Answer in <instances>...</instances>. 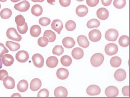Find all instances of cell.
<instances>
[{
  "label": "cell",
  "instance_id": "obj_25",
  "mask_svg": "<svg viewBox=\"0 0 130 98\" xmlns=\"http://www.w3.org/2000/svg\"><path fill=\"white\" fill-rule=\"evenodd\" d=\"M43 11L42 7L38 4L34 5L31 10V12L32 15L36 17H39L41 15Z\"/></svg>",
  "mask_w": 130,
  "mask_h": 98
},
{
  "label": "cell",
  "instance_id": "obj_38",
  "mask_svg": "<svg viewBox=\"0 0 130 98\" xmlns=\"http://www.w3.org/2000/svg\"><path fill=\"white\" fill-rule=\"evenodd\" d=\"M15 21L17 25L18 26H21L24 25L25 23V20L23 16L18 15L15 18Z\"/></svg>",
  "mask_w": 130,
  "mask_h": 98
},
{
  "label": "cell",
  "instance_id": "obj_44",
  "mask_svg": "<svg viewBox=\"0 0 130 98\" xmlns=\"http://www.w3.org/2000/svg\"><path fill=\"white\" fill-rule=\"evenodd\" d=\"M8 76L9 74L6 70H0V80L1 81H3L4 77Z\"/></svg>",
  "mask_w": 130,
  "mask_h": 98
},
{
  "label": "cell",
  "instance_id": "obj_6",
  "mask_svg": "<svg viewBox=\"0 0 130 98\" xmlns=\"http://www.w3.org/2000/svg\"><path fill=\"white\" fill-rule=\"evenodd\" d=\"M32 61L33 64L36 67L41 68L44 64V57L43 56L39 54H36L32 56Z\"/></svg>",
  "mask_w": 130,
  "mask_h": 98
},
{
  "label": "cell",
  "instance_id": "obj_53",
  "mask_svg": "<svg viewBox=\"0 0 130 98\" xmlns=\"http://www.w3.org/2000/svg\"><path fill=\"white\" fill-rule=\"evenodd\" d=\"M7 0H0V1L1 2H5L7 1Z\"/></svg>",
  "mask_w": 130,
  "mask_h": 98
},
{
  "label": "cell",
  "instance_id": "obj_30",
  "mask_svg": "<svg viewBox=\"0 0 130 98\" xmlns=\"http://www.w3.org/2000/svg\"><path fill=\"white\" fill-rule=\"evenodd\" d=\"M86 25L89 29L97 28L100 25V22L96 19H92L87 22Z\"/></svg>",
  "mask_w": 130,
  "mask_h": 98
},
{
  "label": "cell",
  "instance_id": "obj_36",
  "mask_svg": "<svg viewBox=\"0 0 130 98\" xmlns=\"http://www.w3.org/2000/svg\"><path fill=\"white\" fill-rule=\"evenodd\" d=\"M64 52V48L61 45H56L52 50L53 54L56 55L58 56H60L63 54Z\"/></svg>",
  "mask_w": 130,
  "mask_h": 98
},
{
  "label": "cell",
  "instance_id": "obj_27",
  "mask_svg": "<svg viewBox=\"0 0 130 98\" xmlns=\"http://www.w3.org/2000/svg\"><path fill=\"white\" fill-rule=\"evenodd\" d=\"M6 45L12 51H16L20 48L19 44L11 41H7L6 42Z\"/></svg>",
  "mask_w": 130,
  "mask_h": 98
},
{
  "label": "cell",
  "instance_id": "obj_13",
  "mask_svg": "<svg viewBox=\"0 0 130 98\" xmlns=\"http://www.w3.org/2000/svg\"><path fill=\"white\" fill-rule=\"evenodd\" d=\"M127 74L125 71L123 69H119L115 72L114 77L117 81L119 82L123 81L125 79Z\"/></svg>",
  "mask_w": 130,
  "mask_h": 98
},
{
  "label": "cell",
  "instance_id": "obj_42",
  "mask_svg": "<svg viewBox=\"0 0 130 98\" xmlns=\"http://www.w3.org/2000/svg\"><path fill=\"white\" fill-rule=\"evenodd\" d=\"M9 52V50L5 47L4 45L0 43V57H2L4 54Z\"/></svg>",
  "mask_w": 130,
  "mask_h": 98
},
{
  "label": "cell",
  "instance_id": "obj_40",
  "mask_svg": "<svg viewBox=\"0 0 130 98\" xmlns=\"http://www.w3.org/2000/svg\"><path fill=\"white\" fill-rule=\"evenodd\" d=\"M17 29L19 32L21 34H24L26 33L28 31V26L26 23H25L24 25L19 26L17 25Z\"/></svg>",
  "mask_w": 130,
  "mask_h": 98
},
{
  "label": "cell",
  "instance_id": "obj_24",
  "mask_svg": "<svg viewBox=\"0 0 130 98\" xmlns=\"http://www.w3.org/2000/svg\"><path fill=\"white\" fill-rule=\"evenodd\" d=\"M29 84L28 82L25 80H20L17 85L18 90L21 92H26L28 88Z\"/></svg>",
  "mask_w": 130,
  "mask_h": 98
},
{
  "label": "cell",
  "instance_id": "obj_45",
  "mask_svg": "<svg viewBox=\"0 0 130 98\" xmlns=\"http://www.w3.org/2000/svg\"><path fill=\"white\" fill-rule=\"evenodd\" d=\"M59 3L62 6L67 7L71 4V0H59Z\"/></svg>",
  "mask_w": 130,
  "mask_h": 98
},
{
  "label": "cell",
  "instance_id": "obj_49",
  "mask_svg": "<svg viewBox=\"0 0 130 98\" xmlns=\"http://www.w3.org/2000/svg\"><path fill=\"white\" fill-rule=\"evenodd\" d=\"M11 97H21V96L20 95V94L19 93H14L13 95H12Z\"/></svg>",
  "mask_w": 130,
  "mask_h": 98
},
{
  "label": "cell",
  "instance_id": "obj_34",
  "mask_svg": "<svg viewBox=\"0 0 130 98\" xmlns=\"http://www.w3.org/2000/svg\"><path fill=\"white\" fill-rule=\"evenodd\" d=\"M126 4V0H114L113 2L114 7L119 9L124 8Z\"/></svg>",
  "mask_w": 130,
  "mask_h": 98
},
{
  "label": "cell",
  "instance_id": "obj_41",
  "mask_svg": "<svg viewBox=\"0 0 130 98\" xmlns=\"http://www.w3.org/2000/svg\"><path fill=\"white\" fill-rule=\"evenodd\" d=\"M49 92L48 90L46 89H43L40 90L38 93V97H48Z\"/></svg>",
  "mask_w": 130,
  "mask_h": 98
},
{
  "label": "cell",
  "instance_id": "obj_35",
  "mask_svg": "<svg viewBox=\"0 0 130 98\" xmlns=\"http://www.w3.org/2000/svg\"><path fill=\"white\" fill-rule=\"evenodd\" d=\"M76 24L74 21L70 20L68 21L65 24V28L68 31H72L75 29Z\"/></svg>",
  "mask_w": 130,
  "mask_h": 98
},
{
  "label": "cell",
  "instance_id": "obj_39",
  "mask_svg": "<svg viewBox=\"0 0 130 98\" xmlns=\"http://www.w3.org/2000/svg\"><path fill=\"white\" fill-rule=\"evenodd\" d=\"M51 22L50 19L46 17L40 18L39 21V24L43 26H47L50 24Z\"/></svg>",
  "mask_w": 130,
  "mask_h": 98
},
{
  "label": "cell",
  "instance_id": "obj_5",
  "mask_svg": "<svg viewBox=\"0 0 130 98\" xmlns=\"http://www.w3.org/2000/svg\"><path fill=\"white\" fill-rule=\"evenodd\" d=\"M16 59L18 62L25 63L28 60L29 55L26 51H20L17 52L16 55Z\"/></svg>",
  "mask_w": 130,
  "mask_h": 98
},
{
  "label": "cell",
  "instance_id": "obj_17",
  "mask_svg": "<svg viewBox=\"0 0 130 98\" xmlns=\"http://www.w3.org/2000/svg\"><path fill=\"white\" fill-rule=\"evenodd\" d=\"M57 77L61 80L66 79L69 75V73L67 69L61 68H59L57 71Z\"/></svg>",
  "mask_w": 130,
  "mask_h": 98
},
{
  "label": "cell",
  "instance_id": "obj_28",
  "mask_svg": "<svg viewBox=\"0 0 130 98\" xmlns=\"http://www.w3.org/2000/svg\"><path fill=\"white\" fill-rule=\"evenodd\" d=\"M118 42L121 47H126L129 45V37L126 35L122 36L119 39Z\"/></svg>",
  "mask_w": 130,
  "mask_h": 98
},
{
  "label": "cell",
  "instance_id": "obj_29",
  "mask_svg": "<svg viewBox=\"0 0 130 98\" xmlns=\"http://www.w3.org/2000/svg\"><path fill=\"white\" fill-rule=\"evenodd\" d=\"M12 12L10 9L5 8L0 12V16L4 19H7L10 18L12 15Z\"/></svg>",
  "mask_w": 130,
  "mask_h": 98
},
{
  "label": "cell",
  "instance_id": "obj_32",
  "mask_svg": "<svg viewBox=\"0 0 130 98\" xmlns=\"http://www.w3.org/2000/svg\"><path fill=\"white\" fill-rule=\"evenodd\" d=\"M122 61L119 57L115 56L112 58L110 60V63L113 67L117 68L119 67L121 64Z\"/></svg>",
  "mask_w": 130,
  "mask_h": 98
},
{
  "label": "cell",
  "instance_id": "obj_23",
  "mask_svg": "<svg viewBox=\"0 0 130 98\" xmlns=\"http://www.w3.org/2000/svg\"><path fill=\"white\" fill-rule=\"evenodd\" d=\"M58 63V59L55 56H51L49 57L47 59L46 62L47 66L51 68H54L57 67Z\"/></svg>",
  "mask_w": 130,
  "mask_h": 98
},
{
  "label": "cell",
  "instance_id": "obj_33",
  "mask_svg": "<svg viewBox=\"0 0 130 98\" xmlns=\"http://www.w3.org/2000/svg\"><path fill=\"white\" fill-rule=\"evenodd\" d=\"M61 63L64 67H68L72 63V60L71 58L68 55L63 56L61 58Z\"/></svg>",
  "mask_w": 130,
  "mask_h": 98
},
{
  "label": "cell",
  "instance_id": "obj_20",
  "mask_svg": "<svg viewBox=\"0 0 130 98\" xmlns=\"http://www.w3.org/2000/svg\"><path fill=\"white\" fill-rule=\"evenodd\" d=\"M77 42L80 46L83 48H87L89 45V42L87 38L84 35H80L77 37Z\"/></svg>",
  "mask_w": 130,
  "mask_h": 98
},
{
  "label": "cell",
  "instance_id": "obj_12",
  "mask_svg": "<svg viewBox=\"0 0 130 98\" xmlns=\"http://www.w3.org/2000/svg\"><path fill=\"white\" fill-rule=\"evenodd\" d=\"M51 26L52 28L58 34H60L63 28V23L60 20L58 19L54 20L52 23Z\"/></svg>",
  "mask_w": 130,
  "mask_h": 98
},
{
  "label": "cell",
  "instance_id": "obj_22",
  "mask_svg": "<svg viewBox=\"0 0 130 98\" xmlns=\"http://www.w3.org/2000/svg\"><path fill=\"white\" fill-rule=\"evenodd\" d=\"M42 86L41 81L38 78H35L31 81L30 83V89L33 91L38 90Z\"/></svg>",
  "mask_w": 130,
  "mask_h": 98
},
{
  "label": "cell",
  "instance_id": "obj_50",
  "mask_svg": "<svg viewBox=\"0 0 130 98\" xmlns=\"http://www.w3.org/2000/svg\"><path fill=\"white\" fill-rule=\"evenodd\" d=\"M32 1L35 3H37V2H39V3H42L44 2V0H31Z\"/></svg>",
  "mask_w": 130,
  "mask_h": 98
},
{
  "label": "cell",
  "instance_id": "obj_7",
  "mask_svg": "<svg viewBox=\"0 0 130 98\" xmlns=\"http://www.w3.org/2000/svg\"><path fill=\"white\" fill-rule=\"evenodd\" d=\"M118 51V46L114 43H109L105 47V51L108 55L112 56L117 54Z\"/></svg>",
  "mask_w": 130,
  "mask_h": 98
},
{
  "label": "cell",
  "instance_id": "obj_26",
  "mask_svg": "<svg viewBox=\"0 0 130 98\" xmlns=\"http://www.w3.org/2000/svg\"><path fill=\"white\" fill-rule=\"evenodd\" d=\"M30 33L32 37H38L41 33V29L38 25L32 26L30 29Z\"/></svg>",
  "mask_w": 130,
  "mask_h": 98
},
{
  "label": "cell",
  "instance_id": "obj_21",
  "mask_svg": "<svg viewBox=\"0 0 130 98\" xmlns=\"http://www.w3.org/2000/svg\"><path fill=\"white\" fill-rule=\"evenodd\" d=\"M72 57L76 60H80L83 57L84 53L83 51L80 48H74L71 52Z\"/></svg>",
  "mask_w": 130,
  "mask_h": 98
},
{
  "label": "cell",
  "instance_id": "obj_11",
  "mask_svg": "<svg viewBox=\"0 0 130 98\" xmlns=\"http://www.w3.org/2000/svg\"><path fill=\"white\" fill-rule=\"evenodd\" d=\"M100 88L99 86L96 85H90L86 89L87 93L89 95H97L100 93Z\"/></svg>",
  "mask_w": 130,
  "mask_h": 98
},
{
  "label": "cell",
  "instance_id": "obj_43",
  "mask_svg": "<svg viewBox=\"0 0 130 98\" xmlns=\"http://www.w3.org/2000/svg\"><path fill=\"white\" fill-rule=\"evenodd\" d=\"M99 0H86V3L90 7H94L97 6Z\"/></svg>",
  "mask_w": 130,
  "mask_h": 98
},
{
  "label": "cell",
  "instance_id": "obj_4",
  "mask_svg": "<svg viewBox=\"0 0 130 98\" xmlns=\"http://www.w3.org/2000/svg\"><path fill=\"white\" fill-rule=\"evenodd\" d=\"M30 7L29 2L26 0H24L22 2L15 4L14 8L16 10L20 12H26L28 11Z\"/></svg>",
  "mask_w": 130,
  "mask_h": 98
},
{
  "label": "cell",
  "instance_id": "obj_46",
  "mask_svg": "<svg viewBox=\"0 0 130 98\" xmlns=\"http://www.w3.org/2000/svg\"><path fill=\"white\" fill-rule=\"evenodd\" d=\"M122 93L125 96H129V86H125L122 88Z\"/></svg>",
  "mask_w": 130,
  "mask_h": 98
},
{
  "label": "cell",
  "instance_id": "obj_54",
  "mask_svg": "<svg viewBox=\"0 0 130 98\" xmlns=\"http://www.w3.org/2000/svg\"><path fill=\"white\" fill-rule=\"evenodd\" d=\"M76 1L79 2H82V1H83L84 0H76Z\"/></svg>",
  "mask_w": 130,
  "mask_h": 98
},
{
  "label": "cell",
  "instance_id": "obj_48",
  "mask_svg": "<svg viewBox=\"0 0 130 98\" xmlns=\"http://www.w3.org/2000/svg\"><path fill=\"white\" fill-rule=\"evenodd\" d=\"M48 3L51 5H54L55 3V0H47Z\"/></svg>",
  "mask_w": 130,
  "mask_h": 98
},
{
  "label": "cell",
  "instance_id": "obj_55",
  "mask_svg": "<svg viewBox=\"0 0 130 98\" xmlns=\"http://www.w3.org/2000/svg\"><path fill=\"white\" fill-rule=\"evenodd\" d=\"M1 8V4H0V9Z\"/></svg>",
  "mask_w": 130,
  "mask_h": 98
},
{
  "label": "cell",
  "instance_id": "obj_31",
  "mask_svg": "<svg viewBox=\"0 0 130 98\" xmlns=\"http://www.w3.org/2000/svg\"><path fill=\"white\" fill-rule=\"evenodd\" d=\"M44 36L48 38L49 42H53L56 40V34L54 32L50 30L45 31L44 32Z\"/></svg>",
  "mask_w": 130,
  "mask_h": 98
},
{
  "label": "cell",
  "instance_id": "obj_19",
  "mask_svg": "<svg viewBox=\"0 0 130 98\" xmlns=\"http://www.w3.org/2000/svg\"><path fill=\"white\" fill-rule=\"evenodd\" d=\"M62 43L65 48L70 49L74 47L76 44V42L73 38L70 37H67L63 39Z\"/></svg>",
  "mask_w": 130,
  "mask_h": 98
},
{
  "label": "cell",
  "instance_id": "obj_2",
  "mask_svg": "<svg viewBox=\"0 0 130 98\" xmlns=\"http://www.w3.org/2000/svg\"><path fill=\"white\" fill-rule=\"evenodd\" d=\"M6 36L9 39L15 41L20 42L22 39V36L18 34L15 28H11L8 29L7 31Z\"/></svg>",
  "mask_w": 130,
  "mask_h": 98
},
{
  "label": "cell",
  "instance_id": "obj_18",
  "mask_svg": "<svg viewBox=\"0 0 130 98\" xmlns=\"http://www.w3.org/2000/svg\"><path fill=\"white\" fill-rule=\"evenodd\" d=\"M88 8L84 5H80L77 7L76 12L77 15L80 17H84L88 13Z\"/></svg>",
  "mask_w": 130,
  "mask_h": 98
},
{
  "label": "cell",
  "instance_id": "obj_15",
  "mask_svg": "<svg viewBox=\"0 0 130 98\" xmlns=\"http://www.w3.org/2000/svg\"><path fill=\"white\" fill-rule=\"evenodd\" d=\"M1 60L3 64L7 67L11 66L14 63V58L12 55L9 54L3 55Z\"/></svg>",
  "mask_w": 130,
  "mask_h": 98
},
{
  "label": "cell",
  "instance_id": "obj_8",
  "mask_svg": "<svg viewBox=\"0 0 130 98\" xmlns=\"http://www.w3.org/2000/svg\"><path fill=\"white\" fill-rule=\"evenodd\" d=\"M89 38L91 41L96 42L99 41L101 39L102 35L101 32L98 29H93L90 32L89 34Z\"/></svg>",
  "mask_w": 130,
  "mask_h": 98
},
{
  "label": "cell",
  "instance_id": "obj_16",
  "mask_svg": "<svg viewBox=\"0 0 130 98\" xmlns=\"http://www.w3.org/2000/svg\"><path fill=\"white\" fill-rule=\"evenodd\" d=\"M97 17L101 20L107 19L109 15V13L107 9L105 8H100L96 12Z\"/></svg>",
  "mask_w": 130,
  "mask_h": 98
},
{
  "label": "cell",
  "instance_id": "obj_3",
  "mask_svg": "<svg viewBox=\"0 0 130 98\" xmlns=\"http://www.w3.org/2000/svg\"><path fill=\"white\" fill-rule=\"evenodd\" d=\"M119 36L118 32L114 29H110L106 32L105 38L109 41H115Z\"/></svg>",
  "mask_w": 130,
  "mask_h": 98
},
{
  "label": "cell",
  "instance_id": "obj_51",
  "mask_svg": "<svg viewBox=\"0 0 130 98\" xmlns=\"http://www.w3.org/2000/svg\"><path fill=\"white\" fill-rule=\"evenodd\" d=\"M3 67V63H2V60L0 57V69H1Z\"/></svg>",
  "mask_w": 130,
  "mask_h": 98
},
{
  "label": "cell",
  "instance_id": "obj_14",
  "mask_svg": "<svg viewBox=\"0 0 130 98\" xmlns=\"http://www.w3.org/2000/svg\"><path fill=\"white\" fill-rule=\"evenodd\" d=\"M54 94L56 97H66L67 96L68 91L63 87H58L55 90Z\"/></svg>",
  "mask_w": 130,
  "mask_h": 98
},
{
  "label": "cell",
  "instance_id": "obj_37",
  "mask_svg": "<svg viewBox=\"0 0 130 98\" xmlns=\"http://www.w3.org/2000/svg\"><path fill=\"white\" fill-rule=\"evenodd\" d=\"M49 42V40L45 36L41 37L39 38L38 41V44L41 47H46Z\"/></svg>",
  "mask_w": 130,
  "mask_h": 98
},
{
  "label": "cell",
  "instance_id": "obj_52",
  "mask_svg": "<svg viewBox=\"0 0 130 98\" xmlns=\"http://www.w3.org/2000/svg\"><path fill=\"white\" fill-rule=\"evenodd\" d=\"M13 3H17V2H19V1H20L21 0H10Z\"/></svg>",
  "mask_w": 130,
  "mask_h": 98
},
{
  "label": "cell",
  "instance_id": "obj_47",
  "mask_svg": "<svg viewBox=\"0 0 130 98\" xmlns=\"http://www.w3.org/2000/svg\"><path fill=\"white\" fill-rule=\"evenodd\" d=\"M112 0H101L102 4L105 6H108L111 5Z\"/></svg>",
  "mask_w": 130,
  "mask_h": 98
},
{
  "label": "cell",
  "instance_id": "obj_9",
  "mask_svg": "<svg viewBox=\"0 0 130 98\" xmlns=\"http://www.w3.org/2000/svg\"><path fill=\"white\" fill-rule=\"evenodd\" d=\"M106 95L108 97H115L119 94L118 88L114 86H109L106 88L105 90Z\"/></svg>",
  "mask_w": 130,
  "mask_h": 98
},
{
  "label": "cell",
  "instance_id": "obj_1",
  "mask_svg": "<svg viewBox=\"0 0 130 98\" xmlns=\"http://www.w3.org/2000/svg\"><path fill=\"white\" fill-rule=\"evenodd\" d=\"M104 57L101 53H96L92 55L91 59L90 62L93 66L95 67H99L103 62Z\"/></svg>",
  "mask_w": 130,
  "mask_h": 98
},
{
  "label": "cell",
  "instance_id": "obj_10",
  "mask_svg": "<svg viewBox=\"0 0 130 98\" xmlns=\"http://www.w3.org/2000/svg\"><path fill=\"white\" fill-rule=\"evenodd\" d=\"M3 84L5 87L8 89H13L15 85V80L10 76L4 77L3 80Z\"/></svg>",
  "mask_w": 130,
  "mask_h": 98
}]
</instances>
